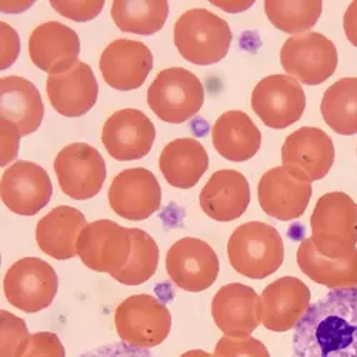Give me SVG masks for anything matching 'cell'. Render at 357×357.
<instances>
[{"label": "cell", "instance_id": "29", "mask_svg": "<svg viewBox=\"0 0 357 357\" xmlns=\"http://www.w3.org/2000/svg\"><path fill=\"white\" fill-rule=\"evenodd\" d=\"M321 116L337 135L357 133V77H343L333 83L323 95Z\"/></svg>", "mask_w": 357, "mask_h": 357}, {"label": "cell", "instance_id": "6", "mask_svg": "<svg viewBox=\"0 0 357 357\" xmlns=\"http://www.w3.org/2000/svg\"><path fill=\"white\" fill-rule=\"evenodd\" d=\"M114 327L123 343L153 349L167 339L172 329V314L155 296L133 294L117 306Z\"/></svg>", "mask_w": 357, "mask_h": 357}, {"label": "cell", "instance_id": "9", "mask_svg": "<svg viewBox=\"0 0 357 357\" xmlns=\"http://www.w3.org/2000/svg\"><path fill=\"white\" fill-rule=\"evenodd\" d=\"M312 195L313 188L309 178L302 172L283 165L267 170L257 186L261 211L280 222L303 216Z\"/></svg>", "mask_w": 357, "mask_h": 357}, {"label": "cell", "instance_id": "18", "mask_svg": "<svg viewBox=\"0 0 357 357\" xmlns=\"http://www.w3.org/2000/svg\"><path fill=\"white\" fill-rule=\"evenodd\" d=\"M153 68V54L139 40L117 39L102 52L99 69L105 82L121 92L139 89Z\"/></svg>", "mask_w": 357, "mask_h": 357}, {"label": "cell", "instance_id": "27", "mask_svg": "<svg viewBox=\"0 0 357 357\" xmlns=\"http://www.w3.org/2000/svg\"><path fill=\"white\" fill-rule=\"evenodd\" d=\"M209 167V155L203 144L192 137L169 142L160 153L159 169L166 182L176 189H192Z\"/></svg>", "mask_w": 357, "mask_h": 357}, {"label": "cell", "instance_id": "34", "mask_svg": "<svg viewBox=\"0 0 357 357\" xmlns=\"http://www.w3.org/2000/svg\"><path fill=\"white\" fill-rule=\"evenodd\" d=\"M212 357H271L269 350L252 336H223L215 346Z\"/></svg>", "mask_w": 357, "mask_h": 357}, {"label": "cell", "instance_id": "4", "mask_svg": "<svg viewBox=\"0 0 357 357\" xmlns=\"http://www.w3.org/2000/svg\"><path fill=\"white\" fill-rule=\"evenodd\" d=\"M230 26L206 9H190L174 23L173 40L183 59L197 66L216 65L231 45Z\"/></svg>", "mask_w": 357, "mask_h": 357}, {"label": "cell", "instance_id": "33", "mask_svg": "<svg viewBox=\"0 0 357 357\" xmlns=\"http://www.w3.org/2000/svg\"><path fill=\"white\" fill-rule=\"evenodd\" d=\"M0 331H2L0 357H19L32 336L24 320L6 310L0 312Z\"/></svg>", "mask_w": 357, "mask_h": 357}, {"label": "cell", "instance_id": "24", "mask_svg": "<svg viewBox=\"0 0 357 357\" xmlns=\"http://www.w3.org/2000/svg\"><path fill=\"white\" fill-rule=\"evenodd\" d=\"M87 226L84 215L70 206H57L36 226V242L43 253L68 260L77 256V239Z\"/></svg>", "mask_w": 357, "mask_h": 357}, {"label": "cell", "instance_id": "30", "mask_svg": "<svg viewBox=\"0 0 357 357\" xmlns=\"http://www.w3.org/2000/svg\"><path fill=\"white\" fill-rule=\"evenodd\" d=\"M110 13L114 24L122 32L151 36L158 33L165 26L169 16V2L166 0H147V2L114 0Z\"/></svg>", "mask_w": 357, "mask_h": 357}, {"label": "cell", "instance_id": "7", "mask_svg": "<svg viewBox=\"0 0 357 357\" xmlns=\"http://www.w3.org/2000/svg\"><path fill=\"white\" fill-rule=\"evenodd\" d=\"M337 62L335 43L317 32L294 35L280 50L282 68L301 84H321L336 72Z\"/></svg>", "mask_w": 357, "mask_h": 357}, {"label": "cell", "instance_id": "10", "mask_svg": "<svg viewBox=\"0 0 357 357\" xmlns=\"http://www.w3.org/2000/svg\"><path fill=\"white\" fill-rule=\"evenodd\" d=\"M54 173L62 192L75 200L95 197L107 176L105 159L87 143H70L57 153Z\"/></svg>", "mask_w": 357, "mask_h": 357}, {"label": "cell", "instance_id": "32", "mask_svg": "<svg viewBox=\"0 0 357 357\" xmlns=\"http://www.w3.org/2000/svg\"><path fill=\"white\" fill-rule=\"evenodd\" d=\"M323 10L320 0L309 2H280V0H266L264 12L272 24L286 33H306L312 29Z\"/></svg>", "mask_w": 357, "mask_h": 357}, {"label": "cell", "instance_id": "26", "mask_svg": "<svg viewBox=\"0 0 357 357\" xmlns=\"http://www.w3.org/2000/svg\"><path fill=\"white\" fill-rule=\"evenodd\" d=\"M212 142L222 158L239 163L256 156L261 144V133L248 113L229 110L213 125Z\"/></svg>", "mask_w": 357, "mask_h": 357}, {"label": "cell", "instance_id": "12", "mask_svg": "<svg viewBox=\"0 0 357 357\" xmlns=\"http://www.w3.org/2000/svg\"><path fill=\"white\" fill-rule=\"evenodd\" d=\"M252 109L263 125L282 130L301 121L306 109V95L302 84L291 76L271 75L253 89Z\"/></svg>", "mask_w": 357, "mask_h": 357}, {"label": "cell", "instance_id": "39", "mask_svg": "<svg viewBox=\"0 0 357 357\" xmlns=\"http://www.w3.org/2000/svg\"><path fill=\"white\" fill-rule=\"evenodd\" d=\"M20 137L22 135L19 129L13 123L2 119V160H0V165L6 166L13 160L16 162Z\"/></svg>", "mask_w": 357, "mask_h": 357}, {"label": "cell", "instance_id": "40", "mask_svg": "<svg viewBox=\"0 0 357 357\" xmlns=\"http://www.w3.org/2000/svg\"><path fill=\"white\" fill-rule=\"evenodd\" d=\"M343 27L347 40L357 47V2H351L343 16Z\"/></svg>", "mask_w": 357, "mask_h": 357}, {"label": "cell", "instance_id": "2", "mask_svg": "<svg viewBox=\"0 0 357 357\" xmlns=\"http://www.w3.org/2000/svg\"><path fill=\"white\" fill-rule=\"evenodd\" d=\"M227 256L233 269L245 278L261 280L280 269L284 246L276 227L248 222L236 227L227 242Z\"/></svg>", "mask_w": 357, "mask_h": 357}, {"label": "cell", "instance_id": "8", "mask_svg": "<svg viewBox=\"0 0 357 357\" xmlns=\"http://www.w3.org/2000/svg\"><path fill=\"white\" fill-rule=\"evenodd\" d=\"M6 301L24 313H38L49 307L59 290V278L53 267L39 257L15 261L5 275Z\"/></svg>", "mask_w": 357, "mask_h": 357}, {"label": "cell", "instance_id": "14", "mask_svg": "<svg viewBox=\"0 0 357 357\" xmlns=\"http://www.w3.org/2000/svg\"><path fill=\"white\" fill-rule=\"evenodd\" d=\"M109 204L122 219L142 222L155 215L162 203V188L156 176L144 167L119 173L109 188Z\"/></svg>", "mask_w": 357, "mask_h": 357}, {"label": "cell", "instance_id": "41", "mask_svg": "<svg viewBox=\"0 0 357 357\" xmlns=\"http://www.w3.org/2000/svg\"><path fill=\"white\" fill-rule=\"evenodd\" d=\"M181 357H212V354L204 351V350H189V351L183 353Z\"/></svg>", "mask_w": 357, "mask_h": 357}, {"label": "cell", "instance_id": "38", "mask_svg": "<svg viewBox=\"0 0 357 357\" xmlns=\"http://www.w3.org/2000/svg\"><path fill=\"white\" fill-rule=\"evenodd\" d=\"M0 31H2V70L10 68L19 56L20 50V39L17 32L8 23H0Z\"/></svg>", "mask_w": 357, "mask_h": 357}, {"label": "cell", "instance_id": "19", "mask_svg": "<svg viewBox=\"0 0 357 357\" xmlns=\"http://www.w3.org/2000/svg\"><path fill=\"white\" fill-rule=\"evenodd\" d=\"M263 319L267 331L289 332L299 324L310 307V289L301 279L284 276L267 286L261 293Z\"/></svg>", "mask_w": 357, "mask_h": 357}, {"label": "cell", "instance_id": "31", "mask_svg": "<svg viewBox=\"0 0 357 357\" xmlns=\"http://www.w3.org/2000/svg\"><path fill=\"white\" fill-rule=\"evenodd\" d=\"M132 252L122 271L112 278L126 286H139L151 280L158 271L159 248L153 237L140 229H129Z\"/></svg>", "mask_w": 357, "mask_h": 357}, {"label": "cell", "instance_id": "5", "mask_svg": "<svg viewBox=\"0 0 357 357\" xmlns=\"http://www.w3.org/2000/svg\"><path fill=\"white\" fill-rule=\"evenodd\" d=\"M204 103L200 79L185 68L158 73L147 89V105L163 122L178 125L195 117Z\"/></svg>", "mask_w": 357, "mask_h": 357}, {"label": "cell", "instance_id": "20", "mask_svg": "<svg viewBox=\"0 0 357 357\" xmlns=\"http://www.w3.org/2000/svg\"><path fill=\"white\" fill-rule=\"evenodd\" d=\"M80 40L72 27L50 20L33 29L29 38V56L32 63L50 75L63 73L76 62Z\"/></svg>", "mask_w": 357, "mask_h": 357}, {"label": "cell", "instance_id": "35", "mask_svg": "<svg viewBox=\"0 0 357 357\" xmlns=\"http://www.w3.org/2000/svg\"><path fill=\"white\" fill-rule=\"evenodd\" d=\"M19 357H66L65 346L54 333H33Z\"/></svg>", "mask_w": 357, "mask_h": 357}, {"label": "cell", "instance_id": "13", "mask_svg": "<svg viewBox=\"0 0 357 357\" xmlns=\"http://www.w3.org/2000/svg\"><path fill=\"white\" fill-rule=\"evenodd\" d=\"M166 271L178 289L199 293L209 289L216 282L220 263L209 243L197 237H183L169 249Z\"/></svg>", "mask_w": 357, "mask_h": 357}, {"label": "cell", "instance_id": "36", "mask_svg": "<svg viewBox=\"0 0 357 357\" xmlns=\"http://www.w3.org/2000/svg\"><path fill=\"white\" fill-rule=\"evenodd\" d=\"M50 6L61 13L63 17L76 20V22H87L98 17L105 6L103 0H92V2H57V0H52Z\"/></svg>", "mask_w": 357, "mask_h": 357}, {"label": "cell", "instance_id": "1", "mask_svg": "<svg viewBox=\"0 0 357 357\" xmlns=\"http://www.w3.org/2000/svg\"><path fill=\"white\" fill-rule=\"evenodd\" d=\"M291 357H357V286L310 305L294 327Z\"/></svg>", "mask_w": 357, "mask_h": 357}, {"label": "cell", "instance_id": "28", "mask_svg": "<svg viewBox=\"0 0 357 357\" xmlns=\"http://www.w3.org/2000/svg\"><path fill=\"white\" fill-rule=\"evenodd\" d=\"M296 257L301 271L317 284L332 290L357 286V249L346 257L331 259L314 249L312 239H305Z\"/></svg>", "mask_w": 357, "mask_h": 357}, {"label": "cell", "instance_id": "25", "mask_svg": "<svg viewBox=\"0 0 357 357\" xmlns=\"http://www.w3.org/2000/svg\"><path fill=\"white\" fill-rule=\"evenodd\" d=\"M2 119L13 123L22 136L35 133L43 121L45 106L38 87L24 77L8 76L0 80Z\"/></svg>", "mask_w": 357, "mask_h": 357}, {"label": "cell", "instance_id": "3", "mask_svg": "<svg viewBox=\"0 0 357 357\" xmlns=\"http://www.w3.org/2000/svg\"><path fill=\"white\" fill-rule=\"evenodd\" d=\"M314 249L331 259H340L357 249V204L343 192L323 195L310 218Z\"/></svg>", "mask_w": 357, "mask_h": 357}, {"label": "cell", "instance_id": "23", "mask_svg": "<svg viewBox=\"0 0 357 357\" xmlns=\"http://www.w3.org/2000/svg\"><path fill=\"white\" fill-rule=\"evenodd\" d=\"M199 203L204 215L216 222H233L243 216L250 203V186L245 174L223 169L203 186Z\"/></svg>", "mask_w": 357, "mask_h": 357}, {"label": "cell", "instance_id": "21", "mask_svg": "<svg viewBox=\"0 0 357 357\" xmlns=\"http://www.w3.org/2000/svg\"><path fill=\"white\" fill-rule=\"evenodd\" d=\"M46 92L59 114L80 117L96 105L99 84L92 68L77 61L69 70L50 75L46 80Z\"/></svg>", "mask_w": 357, "mask_h": 357}, {"label": "cell", "instance_id": "15", "mask_svg": "<svg viewBox=\"0 0 357 357\" xmlns=\"http://www.w3.org/2000/svg\"><path fill=\"white\" fill-rule=\"evenodd\" d=\"M53 186L49 173L39 165L16 160L0 182V197L8 209L20 216H35L52 199Z\"/></svg>", "mask_w": 357, "mask_h": 357}, {"label": "cell", "instance_id": "16", "mask_svg": "<svg viewBox=\"0 0 357 357\" xmlns=\"http://www.w3.org/2000/svg\"><path fill=\"white\" fill-rule=\"evenodd\" d=\"M155 137V125L137 109L117 110L107 119L102 130L106 152L119 162L139 160L147 156Z\"/></svg>", "mask_w": 357, "mask_h": 357}, {"label": "cell", "instance_id": "17", "mask_svg": "<svg viewBox=\"0 0 357 357\" xmlns=\"http://www.w3.org/2000/svg\"><path fill=\"white\" fill-rule=\"evenodd\" d=\"M212 317L225 336H250L261 324V297L250 286L242 283L226 284L213 297Z\"/></svg>", "mask_w": 357, "mask_h": 357}, {"label": "cell", "instance_id": "37", "mask_svg": "<svg viewBox=\"0 0 357 357\" xmlns=\"http://www.w3.org/2000/svg\"><path fill=\"white\" fill-rule=\"evenodd\" d=\"M77 357H156V356L152 351H149L147 349L135 347L123 342H119V343L116 342V343L98 346Z\"/></svg>", "mask_w": 357, "mask_h": 357}, {"label": "cell", "instance_id": "11", "mask_svg": "<svg viewBox=\"0 0 357 357\" xmlns=\"http://www.w3.org/2000/svg\"><path fill=\"white\" fill-rule=\"evenodd\" d=\"M132 252L129 229L112 220L87 223L77 239V256L93 272L110 276L122 271Z\"/></svg>", "mask_w": 357, "mask_h": 357}, {"label": "cell", "instance_id": "22", "mask_svg": "<svg viewBox=\"0 0 357 357\" xmlns=\"http://www.w3.org/2000/svg\"><path fill=\"white\" fill-rule=\"evenodd\" d=\"M336 158L335 143L319 128L305 126L289 135L282 146L283 166L302 172L310 182L331 172Z\"/></svg>", "mask_w": 357, "mask_h": 357}]
</instances>
